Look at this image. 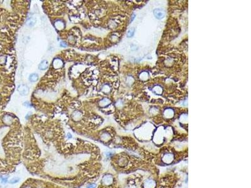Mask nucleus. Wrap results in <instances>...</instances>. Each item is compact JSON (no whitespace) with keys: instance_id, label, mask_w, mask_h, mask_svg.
Returning a JSON list of instances; mask_svg holds the SVG:
<instances>
[{"instance_id":"nucleus-1","label":"nucleus","mask_w":251,"mask_h":188,"mask_svg":"<svg viewBox=\"0 0 251 188\" xmlns=\"http://www.w3.org/2000/svg\"><path fill=\"white\" fill-rule=\"evenodd\" d=\"M18 91L20 95H27L28 92H29V89H28V87L26 85L21 84V85H19V87H18Z\"/></svg>"},{"instance_id":"nucleus-2","label":"nucleus","mask_w":251,"mask_h":188,"mask_svg":"<svg viewBox=\"0 0 251 188\" xmlns=\"http://www.w3.org/2000/svg\"><path fill=\"white\" fill-rule=\"evenodd\" d=\"M154 15L157 19H162L165 16V12L162 9H156L154 10Z\"/></svg>"},{"instance_id":"nucleus-3","label":"nucleus","mask_w":251,"mask_h":188,"mask_svg":"<svg viewBox=\"0 0 251 188\" xmlns=\"http://www.w3.org/2000/svg\"><path fill=\"white\" fill-rule=\"evenodd\" d=\"M48 67V61L47 60H43L38 65V68L41 70H46Z\"/></svg>"},{"instance_id":"nucleus-4","label":"nucleus","mask_w":251,"mask_h":188,"mask_svg":"<svg viewBox=\"0 0 251 188\" xmlns=\"http://www.w3.org/2000/svg\"><path fill=\"white\" fill-rule=\"evenodd\" d=\"M53 65L55 67V68H58L62 67L63 62L60 59H55L53 63Z\"/></svg>"},{"instance_id":"nucleus-5","label":"nucleus","mask_w":251,"mask_h":188,"mask_svg":"<svg viewBox=\"0 0 251 188\" xmlns=\"http://www.w3.org/2000/svg\"><path fill=\"white\" fill-rule=\"evenodd\" d=\"M103 182L106 184H110L113 182V177L111 175L105 176L103 178Z\"/></svg>"},{"instance_id":"nucleus-6","label":"nucleus","mask_w":251,"mask_h":188,"mask_svg":"<svg viewBox=\"0 0 251 188\" xmlns=\"http://www.w3.org/2000/svg\"><path fill=\"white\" fill-rule=\"evenodd\" d=\"M36 22H37V19H36L35 18H31L28 19L26 24L27 26L31 27V26H34Z\"/></svg>"},{"instance_id":"nucleus-7","label":"nucleus","mask_w":251,"mask_h":188,"mask_svg":"<svg viewBox=\"0 0 251 188\" xmlns=\"http://www.w3.org/2000/svg\"><path fill=\"white\" fill-rule=\"evenodd\" d=\"M29 80L31 82H35L38 80V75L37 73L31 74L29 77Z\"/></svg>"},{"instance_id":"nucleus-8","label":"nucleus","mask_w":251,"mask_h":188,"mask_svg":"<svg viewBox=\"0 0 251 188\" xmlns=\"http://www.w3.org/2000/svg\"><path fill=\"white\" fill-rule=\"evenodd\" d=\"M134 29L132 28V29H130L128 32H127V36L128 37H131L134 35Z\"/></svg>"},{"instance_id":"nucleus-9","label":"nucleus","mask_w":251,"mask_h":188,"mask_svg":"<svg viewBox=\"0 0 251 188\" xmlns=\"http://www.w3.org/2000/svg\"><path fill=\"white\" fill-rule=\"evenodd\" d=\"M19 177H14V178H13L11 181H10V182L11 184H15V183H16V182H18L19 181Z\"/></svg>"},{"instance_id":"nucleus-10","label":"nucleus","mask_w":251,"mask_h":188,"mask_svg":"<svg viewBox=\"0 0 251 188\" xmlns=\"http://www.w3.org/2000/svg\"><path fill=\"white\" fill-rule=\"evenodd\" d=\"M95 187H96V185L95 184H90L89 186H88L87 188H95Z\"/></svg>"},{"instance_id":"nucleus-11","label":"nucleus","mask_w":251,"mask_h":188,"mask_svg":"<svg viewBox=\"0 0 251 188\" xmlns=\"http://www.w3.org/2000/svg\"><path fill=\"white\" fill-rule=\"evenodd\" d=\"M2 181H3L4 182H6L7 181V178H6V177H3V178H2Z\"/></svg>"},{"instance_id":"nucleus-12","label":"nucleus","mask_w":251,"mask_h":188,"mask_svg":"<svg viewBox=\"0 0 251 188\" xmlns=\"http://www.w3.org/2000/svg\"><path fill=\"white\" fill-rule=\"evenodd\" d=\"M61 46H62V47H67V45L65 43H64L63 42H62V43H61Z\"/></svg>"},{"instance_id":"nucleus-13","label":"nucleus","mask_w":251,"mask_h":188,"mask_svg":"<svg viewBox=\"0 0 251 188\" xmlns=\"http://www.w3.org/2000/svg\"><path fill=\"white\" fill-rule=\"evenodd\" d=\"M67 136H68V137H69L70 138H71V137H72V135H71V134H70V133H67Z\"/></svg>"}]
</instances>
